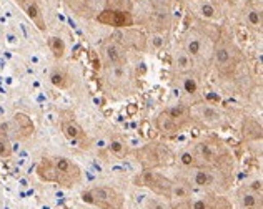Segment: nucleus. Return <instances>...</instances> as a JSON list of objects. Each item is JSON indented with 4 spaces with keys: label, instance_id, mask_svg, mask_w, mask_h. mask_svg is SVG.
Here are the masks:
<instances>
[{
    "label": "nucleus",
    "instance_id": "nucleus-1",
    "mask_svg": "<svg viewBox=\"0 0 263 209\" xmlns=\"http://www.w3.org/2000/svg\"><path fill=\"white\" fill-rule=\"evenodd\" d=\"M35 173L45 183H55L62 187H73L82 181L80 166L65 156H44L39 161Z\"/></svg>",
    "mask_w": 263,
    "mask_h": 209
},
{
    "label": "nucleus",
    "instance_id": "nucleus-2",
    "mask_svg": "<svg viewBox=\"0 0 263 209\" xmlns=\"http://www.w3.org/2000/svg\"><path fill=\"white\" fill-rule=\"evenodd\" d=\"M190 121V108L185 104H175V107L165 108L157 116V128L165 135H174L189 127Z\"/></svg>",
    "mask_w": 263,
    "mask_h": 209
},
{
    "label": "nucleus",
    "instance_id": "nucleus-3",
    "mask_svg": "<svg viewBox=\"0 0 263 209\" xmlns=\"http://www.w3.org/2000/svg\"><path fill=\"white\" fill-rule=\"evenodd\" d=\"M82 199L88 204L99 206L102 209H123V196L108 186H95L82 194Z\"/></svg>",
    "mask_w": 263,
    "mask_h": 209
},
{
    "label": "nucleus",
    "instance_id": "nucleus-4",
    "mask_svg": "<svg viewBox=\"0 0 263 209\" xmlns=\"http://www.w3.org/2000/svg\"><path fill=\"white\" fill-rule=\"evenodd\" d=\"M213 57H215L217 68L220 70L221 73H227V75H230L235 70V67H237V64H238L237 48H235L233 45H230L225 40H220L217 44L215 52H213Z\"/></svg>",
    "mask_w": 263,
    "mask_h": 209
},
{
    "label": "nucleus",
    "instance_id": "nucleus-5",
    "mask_svg": "<svg viewBox=\"0 0 263 209\" xmlns=\"http://www.w3.org/2000/svg\"><path fill=\"white\" fill-rule=\"evenodd\" d=\"M137 183L140 186H145L152 190L154 193L160 194V196L170 198V191H172V183L168 178H165L163 174L155 173V171H143L142 176L137 179Z\"/></svg>",
    "mask_w": 263,
    "mask_h": 209
},
{
    "label": "nucleus",
    "instance_id": "nucleus-6",
    "mask_svg": "<svg viewBox=\"0 0 263 209\" xmlns=\"http://www.w3.org/2000/svg\"><path fill=\"white\" fill-rule=\"evenodd\" d=\"M7 130H12L13 136H15V139H18V141H25V139L32 138L33 133H35V123H33V120L27 113L17 111V113L13 115L10 124H7Z\"/></svg>",
    "mask_w": 263,
    "mask_h": 209
},
{
    "label": "nucleus",
    "instance_id": "nucleus-7",
    "mask_svg": "<svg viewBox=\"0 0 263 209\" xmlns=\"http://www.w3.org/2000/svg\"><path fill=\"white\" fill-rule=\"evenodd\" d=\"M97 22L102 25L115 27V29H123V27L127 29V27L134 25V17H132L130 12L107 9V10H102L99 15H97Z\"/></svg>",
    "mask_w": 263,
    "mask_h": 209
},
{
    "label": "nucleus",
    "instance_id": "nucleus-8",
    "mask_svg": "<svg viewBox=\"0 0 263 209\" xmlns=\"http://www.w3.org/2000/svg\"><path fill=\"white\" fill-rule=\"evenodd\" d=\"M60 128H62V133H64V136L68 139V141L75 143L82 150L90 148L88 136L85 135L84 128H82L80 124L73 120V118H65V120H62V127Z\"/></svg>",
    "mask_w": 263,
    "mask_h": 209
},
{
    "label": "nucleus",
    "instance_id": "nucleus-9",
    "mask_svg": "<svg viewBox=\"0 0 263 209\" xmlns=\"http://www.w3.org/2000/svg\"><path fill=\"white\" fill-rule=\"evenodd\" d=\"M13 2H15L20 7V9L25 12V15L32 20V24L35 25L40 32H45L47 30L44 13H42V10H40L37 0H13Z\"/></svg>",
    "mask_w": 263,
    "mask_h": 209
},
{
    "label": "nucleus",
    "instance_id": "nucleus-10",
    "mask_svg": "<svg viewBox=\"0 0 263 209\" xmlns=\"http://www.w3.org/2000/svg\"><path fill=\"white\" fill-rule=\"evenodd\" d=\"M103 55L108 61L110 67H123L127 64V55L123 47L115 40H108L103 45Z\"/></svg>",
    "mask_w": 263,
    "mask_h": 209
},
{
    "label": "nucleus",
    "instance_id": "nucleus-11",
    "mask_svg": "<svg viewBox=\"0 0 263 209\" xmlns=\"http://www.w3.org/2000/svg\"><path fill=\"white\" fill-rule=\"evenodd\" d=\"M183 47H185V53L189 55L190 58H200V57H203V55H205L206 44H205L203 35L193 30L185 37Z\"/></svg>",
    "mask_w": 263,
    "mask_h": 209
},
{
    "label": "nucleus",
    "instance_id": "nucleus-12",
    "mask_svg": "<svg viewBox=\"0 0 263 209\" xmlns=\"http://www.w3.org/2000/svg\"><path fill=\"white\" fill-rule=\"evenodd\" d=\"M193 155H195L197 164H203V166H213L218 163V155L217 151L212 148L209 143H197L195 148H193Z\"/></svg>",
    "mask_w": 263,
    "mask_h": 209
},
{
    "label": "nucleus",
    "instance_id": "nucleus-13",
    "mask_svg": "<svg viewBox=\"0 0 263 209\" xmlns=\"http://www.w3.org/2000/svg\"><path fill=\"white\" fill-rule=\"evenodd\" d=\"M189 184L195 187H212L215 186V176L213 173L203 168H195L189 173Z\"/></svg>",
    "mask_w": 263,
    "mask_h": 209
},
{
    "label": "nucleus",
    "instance_id": "nucleus-14",
    "mask_svg": "<svg viewBox=\"0 0 263 209\" xmlns=\"http://www.w3.org/2000/svg\"><path fill=\"white\" fill-rule=\"evenodd\" d=\"M190 118H195V120L210 124L220 121V113L210 104H198L195 108H190Z\"/></svg>",
    "mask_w": 263,
    "mask_h": 209
},
{
    "label": "nucleus",
    "instance_id": "nucleus-15",
    "mask_svg": "<svg viewBox=\"0 0 263 209\" xmlns=\"http://www.w3.org/2000/svg\"><path fill=\"white\" fill-rule=\"evenodd\" d=\"M238 199L245 209H261V194L253 193L252 190H240Z\"/></svg>",
    "mask_w": 263,
    "mask_h": 209
},
{
    "label": "nucleus",
    "instance_id": "nucleus-16",
    "mask_svg": "<svg viewBox=\"0 0 263 209\" xmlns=\"http://www.w3.org/2000/svg\"><path fill=\"white\" fill-rule=\"evenodd\" d=\"M12 156V144L7 124H0V158L9 159Z\"/></svg>",
    "mask_w": 263,
    "mask_h": 209
},
{
    "label": "nucleus",
    "instance_id": "nucleus-17",
    "mask_svg": "<svg viewBox=\"0 0 263 209\" xmlns=\"http://www.w3.org/2000/svg\"><path fill=\"white\" fill-rule=\"evenodd\" d=\"M48 48H50V52H52L55 60H62V58H64L65 52H67L65 41L62 40L60 37H50V38H48Z\"/></svg>",
    "mask_w": 263,
    "mask_h": 209
},
{
    "label": "nucleus",
    "instance_id": "nucleus-18",
    "mask_svg": "<svg viewBox=\"0 0 263 209\" xmlns=\"http://www.w3.org/2000/svg\"><path fill=\"white\" fill-rule=\"evenodd\" d=\"M50 80H52V83L57 88H60V90H67V88H70V85H72V78H70V75L68 73H65L64 70H55V72L52 73V76H50Z\"/></svg>",
    "mask_w": 263,
    "mask_h": 209
},
{
    "label": "nucleus",
    "instance_id": "nucleus-19",
    "mask_svg": "<svg viewBox=\"0 0 263 209\" xmlns=\"http://www.w3.org/2000/svg\"><path fill=\"white\" fill-rule=\"evenodd\" d=\"M243 135L252 139H258L261 138V127L255 120H247L243 123Z\"/></svg>",
    "mask_w": 263,
    "mask_h": 209
},
{
    "label": "nucleus",
    "instance_id": "nucleus-20",
    "mask_svg": "<svg viewBox=\"0 0 263 209\" xmlns=\"http://www.w3.org/2000/svg\"><path fill=\"white\" fill-rule=\"evenodd\" d=\"M190 196V187L185 183H172V191H170V198H177V199H185Z\"/></svg>",
    "mask_w": 263,
    "mask_h": 209
},
{
    "label": "nucleus",
    "instance_id": "nucleus-21",
    "mask_svg": "<svg viewBox=\"0 0 263 209\" xmlns=\"http://www.w3.org/2000/svg\"><path fill=\"white\" fill-rule=\"evenodd\" d=\"M175 65H177V68L180 70V72H189V70L192 68V58L185 52H182V53L177 55Z\"/></svg>",
    "mask_w": 263,
    "mask_h": 209
},
{
    "label": "nucleus",
    "instance_id": "nucleus-22",
    "mask_svg": "<svg viewBox=\"0 0 263 209\" xmlns=\"http://www.w3.org/2000/svg\"><path fill=\"white\" fill-rule=\"evenodd\" d=\"M180 163L186 168H192V166H198L197 164V159H195V155H193L192 151H183L182 155H180Z\"/></svg>",
    "mask_w": 263,
    "mask_h": 209
},
{
    "label": "nucleus",
    "instance_id": "nucleus-23",
    "mask_svg": "<svg viewBox=\"0 0 263 209\" xmlns=\"http://www.w3.org/2000/svg\"><path fill=\"white\" fill-rule=\"evenodd\" d=\"M247 18H248V24L255 29H260L261 27V13L258 10H250L247 13Z\"/></svg>",
    "mask_w": 263,
    "mask_h": 209
},
{
    "label": "nucleus",
    "instance_id": "nucleus-24",
    "mask_svg": "<svg viewBox=\"0 0 263 209\" xmlns=\"http://www.w3.org/2000/svg\"><path fill=\"white\" fill-rule=\"evenodd\" d=\"M108 148H110V151L114 153L115 156H125V153H127V146L123 144L122 141H112L108 144Z\"/></svg>",
    "mask_w": 263,
    "mask_h": 209
},
{
    "label": "nucleus",
    "instance_id": "nucleus-25",
    "mask_svg": "<svg viewBox=\"0 0 263 209\" xmlns=\"http://www.w3.org/2000/svg\"><path fill=\"white\" fill-rule=\"evenodd\" d=\"M212 209H233V206L225 198H215V201H212Z\"/></svg>",
    "mask_w": 263,
    "mask_h": 209
},
{
    "label": "nucleus",
    "instance_id": "nucleus-26",
    "mask_svg": "<svg viewBox=\"0 0 263 209\" xmlns=\"http://www.w3.org/2000/svg\"><path fill=\"white\" fill-rule=\"evenodd\" d=\"M197 88H198V85H197V81L193 80V78H190V76H186V78L183 80V90L189 95H193L197 92Z\"/></svg>",
    "mask_w": 263,
    "mask_h": 209
},
{
    "label": "nucleus",
    "instance_id": "nucleus-27",
    "mask_svg": "<svg viewBox=\"0 0 263 209\" xmlns=\"http://www.w3.org/2000/svg\"><path fill=\"white\" fill-rule=\"evenodd\" d=\"M190 209H212V201H209V199H195V201H192Z\"/></svg>",
    "mask_w": 263,
    "mask_h": 209
},
{
    "label": "nucleus",
    "instance_id": "nucleus-28",
    "mask_svg": "<svg viewBox=\"0 0 263 209\" xmlns=\"http://www.w3.org/2000/svg\"><path fill=\"white\" fill-rule=\"evenodd\" d=\"M88 57H90V61H92V67H93V70H100V58L97 57V53L93 52V50H90V53H88Z\"/></svg>",
    "mask_w": 263,
    "mask_h": 209
},
{
    "label": "nucleus",
    "instance_id": "nucleus-29",
    "mask_svg": "<svg viewBox=\"0 0 263 209\" xmlns=\"http://www.w3.org/2000/svg\"><path fill=\"white\" fill-rule=\"evenodd\" d=\"M147 207L148 209H168L165 204H162V203H158V201H155V199H150V201H147Z\"/></svg>",
    "mask_w": 263,
    "mask_h": 209
},
{
    "label": "nucleus",
    "instance_id": "nucleus-30",
    "mask_svg": "<svg viewBox=\"0 0 263 209\" xmlns=\"http://www.w3.org/2000/svg\"><path fill=\"white\" fill-rule=\"evenodd\" d=\"M248 190H252L253 193H257V194H261V181H253L252 186L248 187Z\"/></svg>",
    "mask_w": 263,
    "mask_h": 209
},
{
    "label": "nucleus",
    "instance_id": "nucleus-31",
    "mask_svg": "<svg viewBox=\"0 0 263 209\" xmlns=\"http://www.w3.org/2000/svg\"><path fill=\"white\" fill-rule=\"evenodd\" d=\"M203 15L206 17H213V9L210 5H203Z\"/></svg>",
    "mask_w": 263,
    "mask_h": 209
}]
</instances>
